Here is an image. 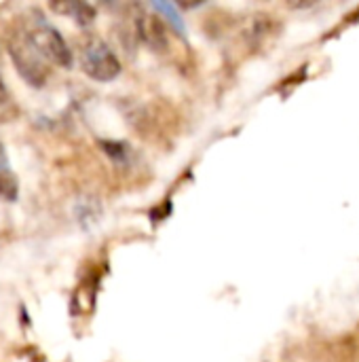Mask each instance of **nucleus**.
Segmentation results:
<instances>
[{"label": "nucleus", "instance_id": "f257e3e1", "mask_svg": "<svg viewBox=\"0 0 359 362\" xmlns=\"http://www.w3.org/2000/svg\"><path fill=\"white\" fill-rule=\"evenodd\" d=\"M23 38L36 49V53L44 62H51V64H55L59 68H70L72 66V51L66 45V40L61 38V34L51 23L38 19L34 25L28 28Z\"/></svg>", "mask_w": 359, "mask_h": 362}, {"label": "nucleus", "instance_id": "f03ea898", "mask_svg": "<svg viewBox=\"0 0 359 362\" xmlns=\"http://www.w3.org/2000/svg\"><path fill=\"white\" fill-rule=\"evenodd\" d=\"M80 66L87 76L93 81H112L121 72V62L114 55V51L102 40V38H87V42L80 49Z\"/></svg>", "mask_w": 359, "mask_h": 362}, {"label": "nucleus", "instance_id": "7ed1b4c3", "mask_svg": "<svg viewBox=\"0 0 359 362\" xmlns=\"http://www.w3.org/2000/svg\"><path fill=\"white\" fill-rule=\"evenodd\" d=\"M8 55L15 62V68L19 74L34 87H42L47 81V64L36 53V49L25 38H13L8 40Z\"/></svg>", "mask_w": 359, "mask_h": 362}, {"label": "nucleus", "instance_id": "20e7f679", "mask_svg": "<svg viewBox=\"0 0 359 362\" xmlns=\"http://www.w3.org/2000/svg\"><path fill=\"white\" fill-rule=\"evenodd\" d=\"M135 32L152 49H163L165 47V40H167L165 38V25H163V19L159 15L142 13L140 19L135 21Z\"/></svg>", "mask_w": 359, "mask_h": 362}, {"label": "nucleus", "instance_id": "39448f33", "mask_svg": "<svg viewBox=\"0 0 359 362\" xmlns=\"http://www.w3.org/2000/svg\"><path fill=\"white\" fill-rule=\"evenodd\" d=\"M51 8H55L57 13H66V15H70L72 19H76V21H78V23H83V25L91 23V21H93V17H95L93 6H91V4H85V2H61V4L53 2V4H51Z\"/></svg>", "mask_w": 359, "mask_h": 362}, {"label": "nucleus", "instance_id": "423d86ee", "mask_svg": "<svg viewBox=\"0 0 359 362\" xmlns=\"http://www.w3.org/2000/svg\"><path fill=\"white\" fill-rule=\"evenodd\" d=\"M0 197L6 202L17 197V180L11 172V165L6 161V153H4L2 144H0Z\"/></svg>", "mask_w": 359, "mask_h": 362}, {"label": "nucleus", "instance_id": "0eeeda50", "mask_svg": "<svg viewBox=\"0 0 359 362\" xmlns=\"http://www.w3.org/2000/svg\"><path fill=\"white\" fill-rule=\"evenodd\" d=\"M152 11H157L159 17H163L165 23H167L174 32H178L180 36H184V32H186L184 19L180 17L178 8H176L174 4H169V2H152Z\"/></svg>", "mask_w": 359, "mask_h": 362}, {"label": "nucleus", "instance_id": "6e6552de", "mask_svg": "<svg viewBox=\"0 0 359 362\" xmlns=\"http://www.w3.org/2000/svg\"><path fill=\"white\" fill-rule=\"evenodd\" d=\"M8 102H11L8 91H6V87H4V83H2V78H0V108H6Z\"/></svg>", "mask_w": 359, "mask_h": 362}]
</instances>
